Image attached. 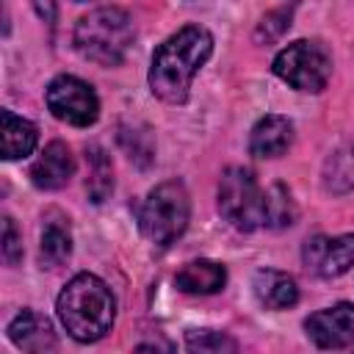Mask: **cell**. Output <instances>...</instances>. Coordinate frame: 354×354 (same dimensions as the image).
<instances>
[{
    "mask_svg": "<svg viewBox=\"0 0 354 354\" xmlns=\"http://www.w3.org/2000/svg\"><path fill=\"white\" fill-rule=\"evenodd\" d=\"M8 337L25 354H55L58 351L53 324L44 315H39L36 310H22L8 324Z\"/></svg>",
    "mask_w": 354,
    "mask_h": 354,
    "instance_id": "30bf717a",
    "label": "cell"
},
{
    "mask_svg": "<svg viewBox=\"0 0 354 354\" xmlns=\"http://www.w3.org/2000/svg\"><path fill=\"white\" fill-rule=\"evenodd\" d=\"M0 124H3L0 138H3V158L6 160H19V158L33 152V147L39 141V133H36L33 122H28V119H22V116H17L14 111L6 108L0 113Z\"/></svg>",
    "mask_w": 354,
    "mask_h": 354,
    "instance_id": "9a60e30c",
    "label": "cell"
},
{
    "mask_svg": "<svg viewBox=\"0 0 354 354\" xmlns=\"http://www.w3.org/2000/svg\"><path fill=\"white\" fill-rule=\"evenodd\" d=\"M266 210H268V227H288L296 218V205L285 185H271L266 191Z\"/></svg>",
    "mask_w": 354,
    "mask_h": 354,
    "instance_id": "ffe728a7",
    "label": "cell"
},
{
    "mask_svg": "<svg viewBox=\"0 0 354 354\" xmlns=\"http://www.w3.org/2000/svg\"><path fill=\"white\" fill-rule=\"evenodd\" d=\"M290 14H293V6H282V8L268 11L260 19V25H257V33H254L257 41H274V39H279L290 28Z\"/></svg>",
    "mask_w": 354,
    "mask_h": 354,
    "instance_id": "44dd1931",
    "label": "cell"
},
{
    "mask_svg": "<svg viewBox=\"0 0 354 354\" xmlns=\"http://www.w3.org/2000/svg\"><path fill=\"white\" fill-rule=\"evenodd\" d=\"M274 75L293 86L296 91L318 94L326 88L332 77V55L321 41L299 39L277 53L274 58Z\"/></svg>",
    "mask_w": 354,
    "mask_h": 354,
    "instance_id": "8992f818",
    "label": "cell"
},
{
    "mask_svg": "<svg viewBox=\"0 0 354 354\" xmlns=\"http://www.w3.org/2000/svg\"><path fill=\"white\" fill-rule=\"evenodd\" d=\"M72 254V235L66 227L61 224H47L41 230V246H39V257L47 268H58L61 263H66Z\"/></svg>",
    "mask_w": 354,
    "mask_h": 354,
    "instance_id": "e0dca14e",
    "label": "cell"
},
{
    "mask_svg": "<svg viewBox=\"0 0 354 354\" xmlns=\"http://www.w3.org/2000/svg\"><path fill=\"white\" fill-rule=\"evenodd\" d=\"M324 188L329 194H346L354 188V144L340 147L324 163Z\"/></svg>",
    "mask_w": 354,
    "mask_h": 354,
    "instance_id": "2e32d148",
    "label": "cell"
},
{
    "mask_svg": "<svg viewBox=\"0 0 354 354\" xmlns=\"http://www.w3.org/2000/svg\"><path fill=\"white\" fill-rule=\"evenodd\" d=\"M185 348L188 354H238L235 337L218 329H188Z\"/></svg>",
    "mask_w": 354,
    "mask_h": 354,
    "instance_id": "d6986e66",
    "label": "cell"
},
{
    "mask_svg": "<svg viewBox=\"0 0 354 354\" xmlns=\"http://www.w3.org/2000/svg\"><path fill=\"white\" fill-rule=\"evenodd\" d=\"M44 100L50 113L72 127H88L100 116V100L94 88L75 75H58L55 80H50Z\"/></svg>",
    "mask_w": 354,
    "mask_h": 354,
    "instance_id": "52a82bcc",
    "label": "cell"
},
{
    "mask_svg": "<svg viewBox=\"0 0 354 354\" xmlns=\"http://www.w3.org/2000/svg\"><path fill=\"white\" fill-rule=\"evenodd\" d=\"M307 268L321 277H340L354 266V235H315L304 243L301 252Z\"/></svg>",
    "mask_w": 354,
    "mask_h": 354,
    "instance_id": "9c48e42d",
    "label": "cell"
},
{
    "mask_svg": "<svg viewBox=\"0 0 354 354\" xmlns=\"http://www.w3.org/2000/svg\"><path fill=\"white\" fill-rule=\"evenodd\" d=\"M188 216H191V199L185 185L180 180H169L147 194L138 210V227L155 246H169L185 232Z\"/></svg>",
    "mask_w": 354,
    "mask_h": 354,
    "instance_id": "277c9868",
    "label": "cell"
},
{
    "mask_svg": "<svg viewBox=\"0 0 354 354\" xmlns=\"http://www.w3.org/2000/svg\"><path fill=\"white\" fill-rule=\"evenodd\" d=\"M133 354H163V348L155 346V343H141V346L133 348Z\"/></svg>",
    "mask_w": 354,
    "mask_h": 354,
    "instance_id": "603a6c76",
    "label": "cell"
},
{
    "mask_svg": "<svg viewBox=\"0 0 354 354\" xmlns=\"http://www.w3.org/2000/svg\"><path fill=\"white\" fill-rule=\"evenodd\" d=\"M75 174V158L64 141H53L44 147L39 160L30 166V180L41 191H55L64 188Z\"/></svg>",
    "mask_w": 354,
    "mask_h": 354,
    "instance_id": "8fae6325",
    "label": "cell"
},
{
    "mask_svg": "<svg viewBox=\"0 0 354 354\" xmlns=\"http://www.w3.org/2000/svg\"><path fill=\"white\" fill-rule=\"evenodd\" d=\"M88 160V177H86V191L91 196V202H105V196L113 191V169L111 160L105 158L102 149H88L86 155Z\"/></svg>",
    "mask_w": 354,
    "mask_h": 354,
    "instance_id": "ac0fdd59",
    "label": "cell"
},
{
    "mask_svg": "<svg viewBox=\"0 0 354 354\" xmlns=\"http://www.w3.org/2000/svg\"><path fill=\"white\" fill-rule=\"evenodd\" d=\"M293 144V122L279 113L263 116L249 136V152L254 158H279Z\"/></svg>",
    "mask_w": 354,
    "mask_h": 354,
    "instance_id": "7c38bea8",
    "label": "cell"
},
{
    "mask_svg": "<svg viewBox=\"0 0 354 354\" xmlns=\"http://www.w3.org/2000/svg\"><path fill=\"white\" fill-rule=\"evenodd\" d=\"M174 282H177V288L183 293H202V296H207V293H216V290L224 288L227 271H224L221 263H213V260H191V263H185L177 271Z\"/></svg>",
    "mask_w": 354,
    "mask_h": 354,
    "instance_id": "5bb4252c",
    "label": "cell"
},
{
    "mask_svg": "<svg viewBox=\"0 0 354 354\" xmlns=\"http://www.w3.org/2000/svg\"><path fill=\"white\" fill-rule=\"evenodd\" d=\"M58 318L66 332L80 343H94L105 337L113 326L116 301L111 288L94 274H77L66 282L58 296Z\"/></svg>",
    "mask_w": 354,
    "mask_h": 354,
    "instance_id": "7a4b0ae2",
    "label": "cell"
},
{
    "mask_svg": "<svg viewBox=\"0 0 354 354\" xmlns=\"http://www.w3.org/2000/svg\"><path fill=\"white\" fill-rule=\"evenodd\" d=\"M254 296L266 310H288L299 301V288L293 277L274 271V268H260L252 279Z\"/></svg>",
    "mask_w": 354,
    "mask_h": 354,
    "instance_id": "4fadbf2b",
    "label": "cell"
},
{
    "mask_svg": "<svg viewBox=\"0 0 354 354\" xmlns=\"http://www.w3.org/2000/svg\"><path fill=\"white\" fill-rule=\"evenodd\" d=\"M218 210L221 216L238 230H257L268 227L266 210V191L257 185L254 174L243 166H230L218 183Z\"/></svg>",
    "mask_w": 354,
    "mask_h": 354,
    "instance_id": "5b68a950",
    "label": "cell"
},
{
    "mask_svg": "<svg viewBox=\"0 0 354 354\" xmlns=\"http://www.w3.org/2000/svg\"><path fill=\"white\" fill-rule=\"evenodd\" d=\"M307 337L318 348H343L354 343V304L340 301L335 307L318 310L304 321Z\"/></svg>",
    "mask_w": 354,
    "mask_h": 354,
    "instance_id": "ba28073f",
    "label": "cell"
},
{
    "mask_svg": "<svg viewBox=\"0 0 354 354\" xmlns=\"http://www.w3.org/2000/svg\"><path fill=\"white\" fill-rule=\"evenodd\" d=\"M3 260L8 266H17L22 260V238L17 232V224L11 216L3 218Z\"/></svg>",
    "mask_w": 354,
    "mask_h": 354,
    "instance_id": "7402d4cb",
    "label": "cell"
},
{
    "mask_svg": "<svg viewBox=\"0 0 354 354\" xmlns=\"http://www.w3.org/2000/svg\"><path fill=\"white\" fill-rule=\"evenodd\" d=\"M72 39L83 58L102 64V66H116L124 61L127 50L133 47L136 28L124 8L100 6L77 19Z\"/></svg>",
    "mask_w": 354,
    "mask_h": 354,
    "instance_id": "3957f363",
    "label": "cell"
},
{
    "mask_svg": "<svg viewBox=\"0 0 354 354\" xmlns=\"http://www.w3.org/2000/svg\"><path fill=\"white\" fill-rule=\"evenodd\" d=\"M213 53V36L202 25H185L171 33L152 55L149 64V88L163 102L180 105L188 100L196 72Z\"/></svg>",
    "mask_w": 354,
    "mask_h": 354,
    "instance_id": "6da1fadb",
    "label": "cell"
}]
</instances>
